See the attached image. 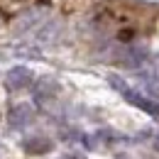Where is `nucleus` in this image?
Listing matches in <instances>:
<instances>
[{
  "label": "nucleus",
  "instance_id": "1",
  "mask_svg": "<svg viewBox=\"0 0 159 159\" xmlns=\"http://www.w3.org/2000/svg\"><path fill=\"white\" fill-rule=\"evenodd\" d=\"M27 81H30V74H27L25 69H15V71L7 74V83H10L12 88H20V86H25Z\"/></svg>",
  "mask_w": 159,
  "mask_h": 159
},
{
  "label": "nucleus",
  "instance_id": "3",
  "mask_svg": "<svg viewBox=\"0 0 159 159\" xmlns=\"http://www.w3.org/2000/svg\"><path fill=\"white\" fill-rule=\"evenodd\" d=\"M25 115H30V108L27 105H20V108H15V115H12V125H20V120Z\"/></svg>",
  "mask_w": 159,
  "mask_h": 159
},
{
  "label": "nucleus",
  "instance_id": "2",
  "mask_svg": "<svg viewBox=\"0 0 159 159\" xmlns=\"http://www.w3.org/2000/svg\"><path fill=\"white\" fill-rule=\"evenodd\" d=\"M25 147H27V152L39 154V152H44V149H49V147H52V142H47V139H27V142H25Z\"/></svg>",
  "mask_w": 159,
  "mask_h": 159
}]
</instances>
